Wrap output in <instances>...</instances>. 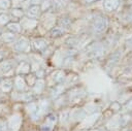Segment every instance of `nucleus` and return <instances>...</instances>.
Masks as SVG:
<instances>
[{
    "instance_id": "nucleus-7",
    "label": "nucleus",
    "mask_w": 132,
    "mask_h": 131,
    "mask_svg": "<svg viewBox=\"0 0 132 131\" xmlns=\"http://www.w3.org/2000/svg\"><path fill=\"white\" fill-rule=\"evenodd\" d=\"M39 12H40V8H39V6H32V7H30L29 8V10H28V15L30 17V18H34V17H37L38 14H39Z\"/></svg>"
},
{
    "instance_id": "nucleus-16",
    "label": "nucleus",
    "mask_w": 132,
    "mask_h": 131,
    "mask_svg": "<svg viewBox=\"0 0 132 131\" xmlns=\"http://www.w3.org/2000/svg\"><path fill=\"white\" fill-rule=\"evenodd\" d=\"M103 131H106V130H103Z\"/></svg>"
},
{
    "instance_id": "nucleus-13",
    "label": "nucleus",
    "mask_w": 132,
    "mask_h": 131,
    "mask_svg": "<svg viewBox=\"0 0 132 131\" xmlns=\"http://www.w3.org/2000/svg\"><path fill=\"white\" fill-rule=\"evenodd\" d=\"M124 109L127 110V111H130L132 110V99H130L125 105H124Z\"/></svg>"
},
{
    "instance_id": "nucleus-2",
    "label": "nucleus",
    "mask_w": 132,
    "mask_h": 131,
    "mask_svg": "<svg viewBox=\"0 0 132 131\" xmlns=\"http://www.w3.org/2000/svg\"><path fill=\"white\" fill-rule=\"evenodd\" d=\"M87 53L91 58H99L104 55V46L100 42H92L87 47Z\"/></svg>"
},
{
    "instance_id": "nucleus-4",
    "label": "nucleus",
    "mask_w": 132,
    "mask_h": 131,
    "mask_svg": "<svg viewBox=\"0 0 132 131\" xmlns=\"http://www.w3.org/2000/svg\"><path fill=\"white\" fill-rule=\"evenodd\" d=\"M120 59H121V53L120 52H114L113 54H111V56L109 57V59L107 61V67H109V68L113 67L114 65H117L119 63Z\"/></svg>"
},
{
    "instance_id": "nucleus-8",
    "label": "nucleus",
    "mask_w": 132,
    "mask_h": 131,
    "mask_svg": "<svg viewBox=\"0 0 132 131\" xmlns=\"http://www.w3.org/2000/svg\"><path fill=\"white\" fill-rule=\"evenodd\" d=\"M43 87H44L43 79H39V80H37V81L34 84V90H35L36 93H40V92L43 90Z\"/></svg>"
},
{
    "instance_id": "nucleus-11",
    "label": "nucleus",
    "mask_w": 132,
    "mask_h": 131,
    "mask_svg": "<svg viewBox=\"0 0 132 131\" xmlns=\"http://www.w3.org/2000/svg\"><path fill=\"white\" fill-rule=\"evenodd\" d=\"M24 87H25V83H24V80H23L21 77L16 78V88H18L19 90H23Z\"/></svg>"
},
{
    "instance_id": "nucleus-14",
    "label": "nucleus",
    "mask_w": 132,
    "mask_h": 131,
    "mask_svg": "<svg viewBox=\"0 0 132 131\" xmlns=\"http://www.w3.org/2000/svg\"><path fill=\"white\" fill-rule=\"evenodd\" d=\"M87 3H92V2H95V1H97V0H85Z\"/></svg>"
},
{
    "instance_id": "nucleus-10",
    "label": "nucleus",
    "mask_w": 132,
    "mask_h": 131,
    "mask_svg": "<svg viewBox=\"0 0 132 131\" xmlns=\"http://www.w3.org/2000/svg\"><path fill=\"white\" fill-rule=\"evenodd\" d=\"M16 47L19 48V50H22V51H25L26 48H28L29 47V44H28V42L26 41V40H20L19 42H18V44H16Z\"/></svg>"
},
{
    "instance_id": "nucleus-5",
    "label": "nucleus",
    "mask_w": 132,
    "mask_h": 131,
    "mask_svg": "<svg viewBox=\"0 0 132 131\" xmlns=\"http://www.w3.org/2000/svg\"><path fill=\"white\" fill-rule=\"evenodd\" d=\"M47 45V42L44 40V39H35L33 41V46L35 50H38V51H42L46 47Z\"/></svg>"
},
{
    "instance_id": "nucleus-15",
    "label": "nucleus",
    "mask_w": 132,
    "mask_h": 131,
    "mask_svg": "<svg viewBox=\"0 0 132 131\" xmlns=\"http://www.w3.org/2000/svg\"><path fill=\"white\" fill-rule=\"evenodd\" d=\"M91 131H98V130H91Z\"/></svg>"
},
{
    "instance_id": "nucleus-9",
    "label": "nucleus",
    "mask_w": 132,
    "mask_h": 131,
    "mask_svg": "<svg viewBox=\"0 0 132 131\" xmlns=\"http://www.w3.org/2000/svg\"><path fill=\"white\" fill-rule=\"evenodd\" d=\"M63 33H64L63 29H62V28H59V27H57V28H54V29L51 31V35H52V36H54V37H58V36H61Z\"/></svg>"
},
{
    "instance_id": "nucleus-1",
    "label": "nucleus",
    "mask_w": 132,
    "mask_h": 131,
    "mask_svg": "<svg viewBox=\"0 0 132 131\" xmlns=\"http://www.w3.org/2000/svg\"><path fill=\"white\" fill-rule=\"evenodd\" d=\"M92 27H93V30L95 33L97 34H102L106 31L107 27H108V21L106 18L104 17H101V15H98L96 17L93 22H92Z\"/></svg>"
},
{
    "instance_id": "nucleus-12",
    "label": "nucleus",
    "mask_w": 132,
    "mask_h": 131,
    "mask_svg": "<svg viewBox=\"0 0 132 131\" xmlns=\"http://www.w3.org/2000/svg\"><path fill=\"white\" fill-rule=\"evenodd\" d=\"M9 30L12 31V32H19L20 31V26L18 24H10L9 25Z\"/></svg>"
},
{
    "instance_id": "nucleus-3",
    "label": "nucleus",
    "mask_w": 132,
    "mask_h": 131,
    "mask_svg": "<svg viewBox=\"0 0 132 131\" xmlns=\"http://www.w3.org/2000/svg\"><path fill=\"white\" fill-rule=\"evenodd\" d=\"M120 5V0H104L103 7L106 11H113Z\"/></svg>"
},
{
    "instance_id": "nucleus-6",
    "label": "nucleus",
    "mask_w": 132,
    "mask_h": 131,
    "mask_svg": "<svg viewBox=\"0 0 132 131\" xmlns=\"http://www.w3.org/2000/svg\"><path fill=\"white\" fill-rule=\"evenodd\" d=\"M53 78L56 83H62L64 79H65V73L61 70L59 71H56L54 74H53Z\"/></svg>"
}]
</instances>
